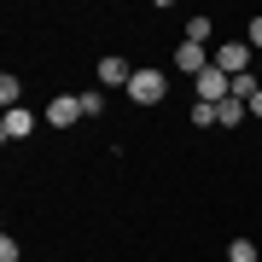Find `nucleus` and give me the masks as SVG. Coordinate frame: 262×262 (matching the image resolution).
Segmentation results:
<instances>
[{"label":"nucleus","mask_w":262,"mask_h":262,"mask_svg":"<svg viewBox=\"0 0 262 262\" xmlns=\"http://www.w3.org/2000/svg\"><path fill=\"white\" fill-rule=\"evenodd\" d=\"M128 99L140 105V111H151V105H163V99H169V76H163V70H151V64H134Z\"/></svg>","instance_id":"1"},{"label":"nucleus","mask_w":262,"mask_h":262,"mask_svg":"<svg viewBox=\"0 0 262 262\" xmlns=\"http://www.w3.org/2000/svg\"><path fill=\"white\" fill-rule=\"evenodd\" d=\"M210 64L222 70V76H251V70H256V47H251L245 35H239V41H222V47L210 53Z\"/></svg>","instance_id":"2"},{"label":"nucleus","mask_w":262,"mask_h":262,"mask_svg":"<svg viewBox=\"0 0 262 262\" xmlns=\"http://www.w3.org/2000/svg\"><path fill=\"white\" fill-rule=\"evenodd\" d=\"M198 99H204V105H222V99H233V76H222V70H204V76H198Z\"/></svg>","instance_id":"3"},{"label":"nucleus","mask_w":262,"mask_h":262,"mask_svg":"<svg viewBox=\"0 0 262 262\" xmlns=\"http://www.w3.org/2000/svg\"><path fill=\"white\" fill-rule=\"evenodd\" d=\"M41 122H53V128H70V122H82V99H76V94H58L47 111H41Z\"/></svg>","instance_id":"4"},{"label":"nucleus","mask_w":262,"mask_h":262,"mask_svg":"<svg viewBox=\"0 0 262 262\" xmlns=\"http://www.w3.org/2000/svg\"><path fill=\"white\" fill-rule=\"evenodd\" d=\"M29 134H35V111H24V105H18V111H6V117H0V140H29Z\"/></svg>","instance_id":"5"},{"label":"nucleus","mask_w":262,"mask_h":262,"mask_svg":"<svg viewBox=\"0 0 262 262\" xmlns=\"http://www.w3.org/2000/svg\"><path fill=\"white\" fill-rule=\"evenodd\" d=\"M128 82H134V64L105 53V58H99V88H122V94H128Z\"/></svg>","instance_id":"6"},{"label":"nucleus","mask_w":262,"mask_h":262,"mask_svg":"<svg viewBox=\"0 0 262 262\" xmlns=\"http://www.w3.org/2000/svg\"><path fill=\"white\" fill-rule=\"evenodd\" d=\"M175 70H187L192 82H198V76L210 70V53H204V47H192V41H181V47H175Z\"/></svg>","instance_id":"7"},{"label":"nucleus","mask_w":262,"mask_h":262,"mask_svg":"<svg viewBox=\"0 0 262 262\" xmlns=\"http://www.w3.org/2000/svg\"><path fill=\"white\" fill-rule=\"evenodd\" d=\"M245 117H251V111H245L239 99H222V105H215V122H222V128H239Z\"/></svg>","instance_id":"8"},{"label":"nucleus","mask_w":262,"mask_h":262,"mask_svg":"<svg viewBox=\"0 0 262 262\" xmlns=\"http://www.w3.org/2000/svg\"><path fill=\"white\" fill-rule=\"evenodd\" d=\"M210 35H215V18H187V35H181V41H192V47H204Z\"/></svg>","instance_id":"9"},{"label":"nucleus","mask_w":262,"mask_h":262,"mask_svg":"<svg viewBox=\"0 0 262 262\" xmlns=\"http://www.w3.org/2000/svg\"><path fill=\"white\" fill-rule=\"evenodd\" d=\"M18 99H24V82H18V76H0V105H6V111H18Z\"/></svg>","instance_id":"10"},{"label":"nucleus","mask_w":262,"mask_h":262,"mask_svg":"<svg viewBox=\"0 0 262 262\" xmlns=\"http://www.w3.org/2000/svg\"><path fill=\"white\" fill-rule=\"evenodd\" d=\"M82 99V117H105V88H88V94H76Z\"/></svg>","instance_id":"11"},{"label":"nucleus","mask_w":262,"mask_h":262,"mask_svg":"<svg viewBox=\"0 0 262 262\" xmlns=\"http://www.w3.org/2000/svg\"><path fill=\"white\" fill-rule=\"evenodd\" d=\"M227 262H256V245L251 239H233V245H227Z\"/></svg>","instance_id":"12"},{"label":"nucleus","mask_w":262,"mask_h":262,"mask_svg":"<svg viewBox=\"0 0 262 262\" xmlns=\"http://www.w3.org/2000/svg\"><path fill=\"white\" fill-rule=\"evenodd\" d=\"M215 122V105H204V99H192V128H210Z\"/></svg>","instance_id":"13"},{"label":"nucleus","mask_w":262,"mask_h":262,"mask_svg":"<svg viewBox=\"0 0 262 262\" xmlns=\"http://www.w3.org/2000/svg\"><path fill=\"white\" fill-rule=\"evenodd\" d=\"M18 256H24V251H18V239L6 233V239H0V262H18Z\"/></svg>","instance_id":"14"},{"label":"nucleus","mask_w":262,"mask_h":262,"mask_svg":"<svg viewBox=\"0 0 262 262\" xmlns=\"http://www.w3.org/2000/svg\"><path fill=\"white\" fill-rule=\"evenodd\" d=\"M245 41H251V47L262 53V18H251V24H245Z\"/></svg>","instance_id":"15"},{"label":"nucleus","mask_w":262,"mask_h":262,"mask_svg":"<svg viewBox=\"0 0 262 262\" xmlns=\"http://www.w3.org/2000/svg\"><path fill=\"white\" fill-rule=\"evenodd\" d=\"M245 111H251V117H262V88H256V94H251V105H245Z\"/></svg>","instance_id":"16"},{"label":"nucleus","mask_w":262,"mask_h":262,"mask_svg":"<svg viewBox=\"0 0 262 262\" xmlns=\"http://www.w3.org/2000/svg\"><path fill=\"white\" fill-rule=\"evenodd\" d=\"M256 76H262V53H256Z\"/></svg>","instance_id":"17"}]
</instances>
